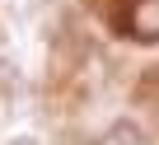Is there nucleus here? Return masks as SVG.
Instances as JSON below:
<instances>
[{"label": "nucleus", "mask_w": 159, "mask_h": 145, "mask_svg": "<svg viewBox=\"0 0 159 145\" xmlns=\"http://www.w3.org/2000/svg\"><path fill=\"white\" fill-rule=\"evenodd\" d=\"M131 33L140 42H154L159 38V0H136V5H131Z\"/></svg>", "instance_id": "f257e3e1"}, {"label": "nucleus", "mask_w": 159, "mask_h": 145, "mask_svg": "<svg viewBox=\"0 0 159 145\" xmlns=\"http://www.w3.org/2000/svg\"><path fill=\"white\" fill-rule=\"evenodd\" d=\"M19 94H24V70H19V61L0 56V103H14Z\"/></svg>", "instance_id": "f03ea898"}, {"label": "nucleus", "mask_w": 159, "mask_h": 145, "mask_svg": "<svg viewBox=\"0 0 159 145\" xmlns=\"http://www.w3.org/2000/svg\"><path fill=\"white\" fill-rule=\"evenodd\" d=\"M10 145H38V140H33V136H19V140H10Z\"/></svg>", "instance_id": "7ed1b4c3"}]
</instances>
